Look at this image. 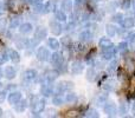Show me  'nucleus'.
<instances>
[{
    "mask_svg": "<svg viewBox=\"0 0 135 118\" xmlns=\"http://www.w3.org/2000/svg\"><path fill=\"white\" fill-rule=\"evenodd\" d=\"M100 115H98V111L96 109H89L88 111L85 112V117H94V118H97Z\"/></svg>",
    "mask_w": 135,
    "mask_h": 118,
    "instance_id": "38",
    "label": "nucleus"
},
{
    "mask_svg": "<svg viewBox=\"0 0 135 118\" xmlns=\"http://www.w3.org/2000/svg\"><path fill=\"white\" fill-rule=\"evenodd\" d=\"M23 78H24V80H26V81H32L33 79L37 78V71L32 70V69L26 70L23 74Z\"/></svg>",
    "mask_w": 135,
    "mask_h": 118,
    "instance_id": "14",
    "label": "nucleus"
},
{
    "mask_svg": "<svg viewBox=\"0 0 135 118\" xmlns=\"http://www.w3.org/2000/svg\"><path fill=\"white\" fill-rule=\"evenodd\" d=\"M6 99V91H0V103H4Z\"/></svg>",
    "mask_w": 135,
    "mask_h": 118,
    "instance_id": "44",
    "label": "nucleus"
},
{
    "mask_svg": "<svg viewBox=\"0 0 135 118\" xmlns=\"http://www.w3.org/2000/svg\"><path fill=\"white\" fill-rule=\"evenodd\" d=\"M95 2H102V1H105V0H94Z\"/></svg>",
    "mask_w": 135,
    "mask_h": 118,
    "instance_id": "50",
    "label": "nucleus"
},
{
    "mask_svg": "<svg viewBox=\"0 0 135 118\" xmlns=\"http://www.w3.org/2000/svg\"><path fill=\"white\" fill-rule=\"evenodd\" d=\"M64 102H65V98L62 96V93H56L54 98H52V104L56 105V106H59V105H63Z\"/></svg>",
    "mask_w": 135,
    "mask_h": 118,
    "instance_id": "25",
    "label": "nucleus"
},
{
    "mask_svg": "<svg viewBox=\"0 0 135 118\" xmlns=\"http://www.w3.org/2000/svg\"><path fill=\"white\" fill-rule=\"evenodd\" d=\"M47 37V30L44 27V26H39V27H37L36 28V31H35V38L37 40H43V39H45V38Z\"/></svg>",
    "mask_w": 135,
    "mask_h": 118,
    "instance_id": "12",
    "label": "nucleus"
},
{
    "mask_svg": "<svg viewBox=\"0 0 135 118\" xmlns=\"http://www.w3.org/2000/svg\"><path fill=\"white\" fill-rule=\"evenodd\" d=\"M32 30H33V26L30 23H23L19 26V32L21 34H28V33L32 32Z\"/></svg>",
    "mask_w": 135,
    "mask_h": 118,
    "instance_id": "19",
    "label": "nucleus"
},
{
    "mask_svg": "<svg viewBox=\"0 0 135 118\" xmlns=\"http://www.w3.org/2000/svg\"><path fill=\"white\" fill-rule=\"evenodd\" d=\"M117 66H119V61H117L116 59H112V61L109 63V65H108V67H107L108 73L110 74V73H113L114 71H116Z\"/></svg>",
    "mask_w": 135,
    "mask_h": 118,
    "instance_id": "30",
    "label": "nucleus"
},
{
    "mask_svg": "<svg viewBox=\"0 0 135 118\" xmlns=\"http://www.w3.org/2000/svg\"><path fill=\"white\" fill-rule=\"evenodd\" d=\"M135 26V18L134 17H126L123 18L122 21V27H124L126 30H131Z\"/></svg>",
    "mask_w": 135,
    "mask_h": 118,
    "instance_id": "17",
    "label": "nucleus"
},
{
    "mask_svg": "<svg viewBox=\"0 0 135 118\" xmlns=\"http://www.w3.org/2000/svg\"><path fill=\"white\" fill-rule=\"evenodd\" d=\"M49 27L54 35H59L62 33V31H63V26L61 25V21L58 20H51L49 23Z\"/></svg>",
    "mask_w": 135,
    "mask_h": 118,
    "instance_id": "5",
    "label": "nucleus"
},
{
    "mask_svg": "<svg viewBox=\"0 0 135 118\" xmlns=\"http://www.w3.org/2000/svg\"><path fill=\"white\" fill-rule=\"evenodd\" d=\"M23 2H26V4H32V0H21Z\"/></svg>",
    "mask_w": 135,
    "mask_h": 118,
    "instance_id": "48",
    "label": "nucleus"
},
{
    "mask_svg": "<svg viewBox=\"0 0 135 118\" xmlns=\"http://www.w3.org/2000/svg\"><path fill=\"white\" fill-rule=\"evenodd\" d=\"M58 76H59V72L58 71H56V70H50V71H47L46 73H45L44 79L46 81L52 83V81H55L57 78H58Z\"/></svg>",
    "mask_w": 135,
    "mask_h": 118,
    "instance_id": "15",
    "label": "nucleus"
},
{
    "mask_svg": "<svg viewBox=\"0 0 135 118\" xmlns=\"http://www.w3.org/2000/svg\"><path fill=\"white\" fill-rule=\"evenodd\" d=\"M108 102V95H105V93H101L100 96L97 97V104L98 105H104L105 103Z\"/></svg>",
    "mask_w": 135,
    "mask_h": 118,
    "instance_id": "36",
    "label": "nucleus"
},
{
    "mask_svg": "<svg viewBox=\"0 0 135 118\" xmlns=\"http://www.w3.org/2000/svg\"><path fill=\"white\" fill-rule=\"evenodd\" d=\"M74 89V83L72 81H61L55 86V92L56 93H64Z\"/></svg>",
    "mask_w": 135,
    "mask_h": 118,
    "instance_id": "2",
    "label": "nucleus"
},
{
    "mask_svg": "<svg viewBox=\"0 0 135 118\" xmlns=\"http://www.w3.org/2000/svg\"><path fill=\"white\" fill-rule=\"evenodd\" d=\"M132 4H133V1H132V0H121V4H120V6H121L122 9H126V11H128V9H131Z\"/></svg>",
    "mask_w": 135,
    "mask_h": 118,
    "instance_id": "35",
    "label": "nucleus"
},
{
    "mask_svg": "<svg viewBox=\"0 0 135 118\" xmlns=\"http://www.w3.org/2000/svg\"><path fill=\"white\" fill-rule=\"evenodd\" d=\"M132 114H133V116L135 117V103L132 105Z\"/></svg>",
    "mask_w": 135,
    "mask_h": 118,
    "instance_id": "46",
    "label": "nucleus"
},
{
    "mask_svg": "<svg viewBox=\"0 0 135 118\" xmlns=\"http://www.w3.org/2000/svg\"><path fill=\"white\" fill-rule=\"evenodd\" d=\"M1 77H4V71L0 69V78H1Z\"/></svg>",
    "mask_w": 135,
    "mask_h": 118,
    "instance_id": "49",
    "label": "nucleus"
},
{
    "mask_svg": "<svg viewBox=\"0 0 135 118\" xmlns=\"http://www.w3.org/2000/svg\"><path fill=\"white\" fill-rule=\"evenodd\" d=\"M98 46H100L101 51H103V50H108V49H110V47H113L114 44H113V42L109 39V38L102 37L100 39V42H98Z\"/></svg>",
    "mask_w": 135,
    "mask_h": 118,
    "instance_id": "13",
    "label": "nucleus"
},
{
    "mask_svg": "<svg viewBox=\"0 0 135 118\" xmlns=\"http://www.w3.org/2000/svg\"><path fill=\"white\" fill-rule=\"evenodd\" d=\"M70 70H71L72 74H79V73H82V72H83L84 65H83V63L79 61V60H75V61L71 63Z\"/></svg>",
    "mask_w": 135,
    "mask_h": 118,
    "instance_id": "8",
    "label": "nucleus"
},
{
    "mask_svg": "<svg viewBox=\"0 0 135 118\" xmlns=\"http://www.w3.org/2000/svg\"><path fill=\"white\" fill-rule=\"evenodd\" d=\"M20 26V19L19 18H13L11 20V23H9V28L11 30H14V28L19 27Z\"/></svg>",
    "mask_w": 135,
    "mask_h": 118,
    "instance_id": "37",
    "label": "nucleus"
},
{
    "mask_svg": "<svg viewBox=\"0 0 135 118\" xmlns=\"http://www.w3.org/2000/svg\"><path fill=\"white\" fill-rule=\"evenodd\" d=\"M127 42L129 43H135V32H129L128 34L126 35Z\"/></svg>",
    "mask_w": 135,
    "mask_h": 118,
    "instance_id": "43",
    "label": "nucleus"
},
{
    "mask_svg": "<svg viewBox=\"0 0 135 118\" xmlns=\"http://www.w3.org/2000/svg\"><path fill=\"white\" fill-rule=\"evenodd\" d=\"M28 44H30V42H28L27 39L20 38V39L16 40V46L18 47V49H26V47H28Z\"/></svg>",
    "mask_w": 135,
    "mask_h": 118,
    "instance_id": "31",
    "label": "nucleus"
},
{
    "mask_svg": "<svg viewBox=\"0 0 135 118\" xmlns=\"http://www.w3.org/2000/svg\"><path fill=\"white\" fill-rule=\"evenodd\" d=\"M103 111L107 116L109 117H114L115 115L117 114V105L115 104L114 102H109L108 100L104 105H103Z\"/></svg>",
    "mask_w": 135,
    "mask_h": 118,
    "instance_id": "4",
    "label": "nucleus"
},
{
    "mask_svg": "<svg viewBox=\"0 0 135 118\" xmlns=\"http://www.w3.org/2000/svg\"><path fill=\"white\" fill-rule=\"evenodd\" d=\"M96 76H97V72H96V70L94 69V67H89V69L86 70V72H85V78H86V80L94 81V80L96 79Z\"/></svg>",
    "mask_w": 135,
    "mask_h": 118,
    "instance_id": "22",
    "label": "nucleus"
},
{
    "mask_svg": "<svg viewBox=\"0 0 135 118\" xmlns=\"http://www.w3.org/2000/svg\"><path fill=\"white\" fill-rule=\"evenodd\" d=\"M116 52H117V47L113 46L108 50H103L102 51V58L104 60H112L114 59V57L116 56Z\"/></svg>",
    "mask_w": 135,
    "mask_h": 118,
    "instance_id": "9",
    "label": "nucleus"
},
{
    "mask_svg": "<svg viewBox=\"0 0 135 118\" xmlns=\"http://www.w3.org/2000/svg\"><path fill=\"white\" fill-rule=\"evenodd\" d=\"M36 57H37V59L39 61H47V60H50L51 53H50L49 49H46L44 46H40L37 50V52H36Z\"/></svg>",
    "mask_w": 135,
    "mask_h": 118,
    "instance_id": "3",
    "label": "nucleus"
},
{
    "mask_svg": "<svg viewBox=\"0 0 135 118\" xmlns=\"http://www.w3.org/2000/svg\"><path fill=\"white\" fill-rule=\"evenodd\" d=\"M50 61H51V64L55 65V66H59V65L64 61L63 54H62L61 52H55V53H52L51 57H50Z\"/></svg>",
    "mask_w": 135,
    "mask_h": 118,
    "instance_id": "11",
    "label": "nucleus"
},
{
    "mask_svg": "<svg viewBox=\"0 0 135 118\" xmlns=\"http://www.w3.org/2000/svg\"><path fill=\"white\" fill-rule=\"evenodd\" d=\"M43 4V0H32V5L36 6V5H40Z\"/></svg>",
    "mask_w": 135,
    "mask_h": 118,
    "instance_id": "45",
    "label": "nucleus"
},
{
    "mask_svg": "<svg viewBox=\"0 0 135 118\" xmlns=\"http://www.w3.org/2000/svg\"><path fill=\"white\" fill-rule=\"evenodd\" d=\"M62 44L64 45V47H69L70 45H71V38L69 37V35H65V37L62 38Z\"/></svg>",
    "mask_w": 135,
    "mask_h": 118,
    "instance_id": "42",
    "label": "nucleus"
},
{
    "mask_svg": "<svg viewBox=\"0 0 135 118\" xmlns=\"http://www.w3.org/2000/svg\"><path fill=\"white\" fill-rule=\"evenodd\" d=\"M55 18H56V20L61 21V23H64V21H66L68 17H66V13L63 9H57V11L55 12Z\"/></svg>",
    "mask_w": 135,
    "mask_h": 118,
    "instance_id": "24",
    "label": "nucleus"
},
{
    "mask_svg": "<svg viewBox=\"0 0 135 118\" xmlns=\"http://www.w3.org/2000/svg\"><path fill=\"white\" fill-rule=\"evenodd\" d=\"M2 12H4V5H2V2L0 1V14H1Z\"/></svg>",
    "mask_w": 135,
    "mask_h": 118,
    "instance_id": "47",
    "label": "nucleus"
},
{
    "mask_svg": "<svg viewBox=\"0 0 135 118\" xmlns=\"http://www.w3.org/2000/svg\"><path fill=\"white\" fill-rule=\"evenodd\" d=\"M0 86H1V83H0Z\"/></svg>",
    "mask_w": 135,
    "mask_h": 118,
    "instance_id": "52",
    "label": "nucleus"
},
{
    "mask_svg": "<svg viewBox=\"0 0 135 118\" xmlns=\"http://www.w3.org/2000/svg\"><path fill=\"white\" fill-rule=\"evenodd\" d=\"M117 51L121 54H124L128 52V42H121L117 45Z\"/></svg>",
    "mask_w": 135,
    "mask_h": 118,
    "instance_id": "32",
    "label": "nucleus"
},
{
    "mask_svg": "<svg viewBox=\"0 0 135 118\" xmlns=\"http://www.w3.org/2000/svg\"><path fill=\"white\" fill-rule=\"evenodd\" d=\"M55 9V2L54 1H47L46 4H44V14L50 13Z\"/></svg>",
    "mask_w": 135,
    "mask_h": 118,
    "instance_id": "34",
    "label": "nucleus"
},
{
    "mask_svg": "<svg viewBox=\"0 0 135 118\" xmlns=\"http://www.w3.org/2000/svg\"><path fill=\"white\" fill-rule=\"evenodd\" d=\"M8 56H9V59L12 60V61L14 63V64H17V63L20 61V56H19V53L16 51V50H8Z\"/></svg>",
    "mask_w": 135,
    "mask_h": 118,
    "instance_id": "28",
    "label": "nucleus"
},
{
    "mask_svg": "<svg viewBox=\"0 0 135 118\" xmlns=\"http://www.w3.org/2000/svg\"><path fill=\"white\" fill-rule=\"evenodd\" d=\"M21 98H23L21 92H19V91H12V92L8 95V97H7V100H8V103L11 105H14L18 102H20Z\"/></svg>",
    "mask_w": 135,
    "mask_h": 118,
    "instance_id": "7",
    "label": "nucleus"
},
{
    "mask_svg": "<svg viewBox=\"0 0 135 118\" xmlns=\"http://www.w3.org/2000/svg\"><path fill=\"white\" fill-rule=\"evenodd\" d=\"M4 76L6 77L7 79H9V80L16 78V76H17L16 69H14L13 66H6L5 67V71H4Z\"/></svg>",
    "mask_w": 135,
    "mask_h": 118,
    "instance_id": "18",
    "label": "nucleus"
},
{
    "mask_svg": "<svg viewBox=\"0 0 135 118\" xmlns=\"http://www.w3.org/2000/svg\"><path fill=\"white\" fill-rule=\"evenodd\" d=\"M8 59H9L8 52H2V53H0V65H4Z\"/></svg>",
    "mask_w": 135,
    "mask_h": 118,
    "instance_id": "39",
    "label": "nucleus"
},
{
    "mask_svg": "<svg viewBox=\"0 0 135 118\" xmlns=\"http://www.w3.org/2000/svg\"><path fill=\"white\" fill-rule=\"evenodd\" d=\"M78 38L82 43H90V42H93V39H94V34L90 30H84L79 33Z\"/></svg>",
    "mask_w": 135,
    "mask_h": 118,
    "instance_id": "10",
    "label": "nucleus"
},
{
    "mask_svg": "<svg viewBox=\"0 0 135 118\" xmlns=\"http://www.w3.org/2000/svg\"><path fill=\"white\" fill-rule=\"evenodd\" d=\"M123 18H124V16L122 13H114V16L112 17V21H113V23H116V24L122 25Z\"/></svg>",
    "mask_w": 135,
    "mask_h": 118,
    "instance_id": "33",
    "label": "nucleus"
},
{
    "mask_svg": "<svg viewBox=\"0 0 135 118\" xmlns=\"http://www.w3.org/2000/svg\"><path fill=\"white\" fill-rule=\"evenodd\" d=\"M47 46L51 50H54V51H57V50L59 49V46H61V43H59L56 38H49V39H47Z\"/></svg>",
    "mask_w": 135,
    "mask_h": 118,
    "instance_id": "23",
    "label": "nucleus"
},
{
    "mask_svg": "<svg viewBox=\"0 0 135 118\" xmlns=\"http://www.w3.org/2000/svg\"><path fill=\"white\" fill-rule=\"evenodd\" d=\"M65 102L68 104H75V103L77 102V95L75 92H70V91H68V93L65 95Z\"/></svg>",
    "mask_w": 135,
    "mask_h": 118,
    "instance_id": "26",
    "label": "nucleus"
},
{
    "mask_svg": "<svg viewBox=\"0 0 135 118\" xmlns=\"http://www.w3.org/2000/svg\"><path fill=\"white\" fill-rule=\"evenodd\" d=\"M55 88L51 85L50 81H46V83H43L42 86H40V93H42L44 97H50V96L54 93Z\"/></svg>",
    "mask_w": 135,
    "mask_h": 118,
    "instance_id": "6",
    "label": "nucleus"
},
{
    "mask_svg": "<svg viewBox=\"0 0 135 118\" xmlns=\"http://www.w3.org/2000/svg\"><path fill=\"white\" fill-rule=\"evenodd\" d=\"M2 114H4V112H2V110H1V107H0V117L2 116Z\"/></svg>",
    "mask_w": 135,
    "mask_h": 118,
    "instance_id": "51",
    "label": "nucleus"
},
{
    "mask_svg": "<svg viewBox=\"0 0 135 118\" xmlns=\"http://www.w3.org/2000/svg\"><path fill=\"white\" fill-rule=\"evenodd\" d=\"M105 32H107L108 37H115L117 33V27L114 25V24H107L105 25Z\"/></svg>",
    "mask_w": 135,
    "mask_h": 118,
    "instance_id": "21",
    "label": "nucleus"
},
{
    "mask_svg": "<svg viewBox=\"0 0 135 118\" xmlns=\"http://www.w3.org/2000/svg\"><path fill=\"white\" fill-rule=\"evenodd\" d=\"M45 100L40 99V98H35V100L31 104V110H32L33 114H40V112L44 111L45 109Z\"/></svg>",
    "mask_w": 135,
    "mask_h": 118,
    "instance_id": "1",
    "label": "nucleus"
},
{
    "mask_svg": "<svg viewBox=\"0 0 135 118\" xmlns=\"http://www.w3.org/2000/svg\"><path fill=\"white\" fill-rule=\"evenodd\" d=\"M119 112L121 115H124L127 112V103L124 102V100H122L121 103H120V107H119Z\"/></svg>",
    "mask_w": 135,
    "mask_h": 118,
    "instance_id": "40",
    "label": "nucleus"
},
{
    "mask_svg": "<svg viewBox=\"0 0 135 118\" xmlns=\"http://www.w3.org/2000/svg\"><path fill=\"white\" fill-rule=\"evenodd\" d=\"M102 89L105 91H108V92H112V91L115 90V81L113 80V79H108V80L103 81Z\"/></svg>",
    "mask_w": 135,
    "mask_h": 118,
    "instance_id": "20",
    "label": "nucleus"
},
{
    "mask_svg": "<svg viewBox=\"0 0 135 118\" xmlns=\"http://www.w3.org/2000/svg\"><path fill=\"white\" fill-rule=\"evenodd\" d=\"M124 66H126V70L129 72V73H133V72L135 71V61H134V59H132V58L126 59Z\"/></svg>",
    "mask_w": 135,
    "mask_h": 118,
    "instance_id": "27",
    "label": "nucleus"
},
{
    "mask_svg": "<svg viewBox=\"0 0 135 118\" xmlns=\"http://www.w3.org/2000/svg\"><path fill=\"white\" fill-rule=\"evenodd\" d=\"M27 107V102L26 100H20L17 104H14V109H16L17 112H23L25 111V109Z\"/></svg>",
    "mask_w": 135,
    "mask_h": 118,
    "instance_id": "29",
    "label": "nucleus"
},
{
    "mask_svg": "<svg viewBox=\"0 0 135 118\" xmlns=\"http://www.w3.org/2000/svg\"><path fill=\"white\" fill-rule=\"evenodd\" d=\"M7 26V20L5 18H0V33H4Z\"/></svg>",
    "mask_w": 135,
    "mask_h": 118,
    "instance_id": "41",
    "label": "nucleus"
},
{
    "mask_svg": "<svg viewBox=\"0 0 135 118\" xmlns=\"http://www.w3.org/2000/svg\"><path fill=\"white\" fill-rule=\"evenodd\" d=\"M61 8L63 9L65 13H71L72 8H74V2H72V0H62Z\"/></svg>",
    "mask_w": 135,
    "mask_h": 118,
    "instance_id": "16",
    "label": "nucleus"
}]
</instances>
